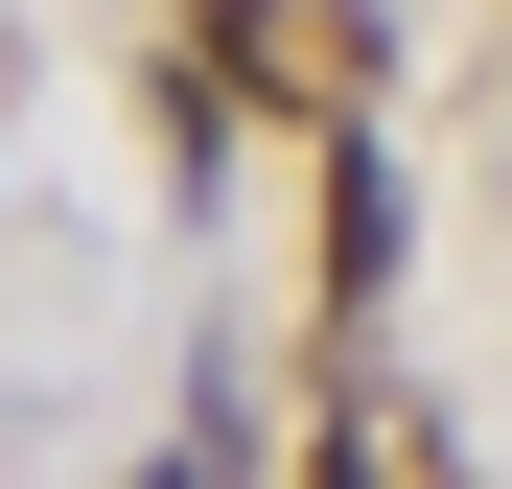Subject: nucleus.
Listing matches in <instances>:
<instances>
[{"mask_svg":"<svg viewBox=\"0 0 512 489\" xmlns=\"http://www.w3.org/2000/svg\"><path fill=\"white\" fill-rule=\"evenodd\" d=\"M326 280H350V303L396 280V163H373V140H326Z\"/></svg>","mask_w":512,"mask_h":489,"instance_id":"obj_1","label":"nucleus"}]
</instances>
